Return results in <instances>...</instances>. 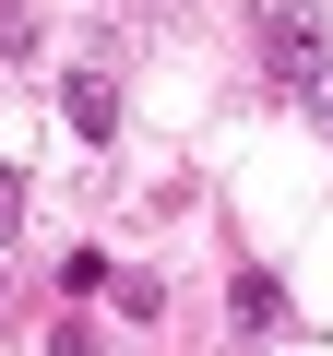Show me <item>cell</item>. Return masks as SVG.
<instances>
[{"label":"cell","instance_id":"obj_1","mask_svg":"<svg viewBox=\"0 0 333 356\" xmlns=\"http://www.w3.org/2000/svg\"><path fill=\"white\" fill-rule=\"evenodd\" d=\"M60 107H72V131H84V143H107V131H119V83H107V72H72V83H60Z\"/></svg>","mask_w":333,"mask_h":356},{"label":"cell","instance_id":"obj_2","mask_svg":"<svg viewBox=\"0 0 333 356\" xmlns=\"http://www.w3.org/2000/svg\"><path fill=\"white\" fill-rule=\"evenodd\" d=\"M13 226H24V178L0 166V238H13Z\"/></svg>","mask_w":333,"mask_h":356},{"label":"cell","instance_id":"obj_3","mask_svg":"<svg viewBox=\"0 0 333 356\" xmlns=\"http://www.w3.org/2000/svg\"><path fill=\"white\" fill-rule=\"evenodd\" d=\"M309 107H321V119H333V60H321V83H309Z\"/></svg>","mask_w":333,"mask_h":356}]
</instances>
